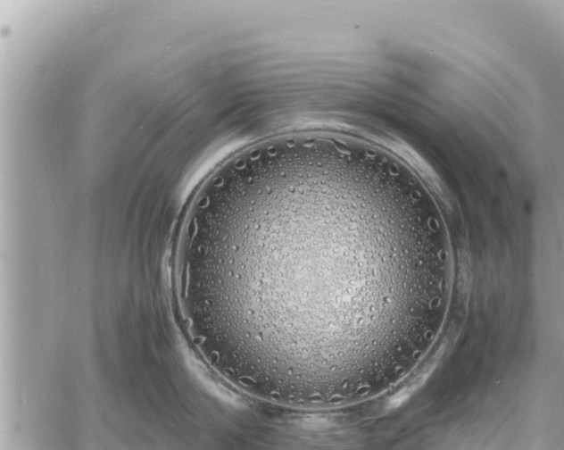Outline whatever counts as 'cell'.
I'll list each match as a JSON object with an SVG mask.
<instances>
[{"label": "cell", "mask_w": 564, "mask_h": 450, "mask_svg": "<svg viewBox=\"0 0 564 450\" xmlns=\"http://www.w3.org/2000/svg\"><path fill=\"white\" fill-rule=\"evenodd\" d=\"M234 227L248 351L335 398L355 396L374 331L398 310L390 296L409 284L391 267L416 247L400 196L342 153L256 187Z\"/></svg>", "instance_id": "1"}]
</instances>
